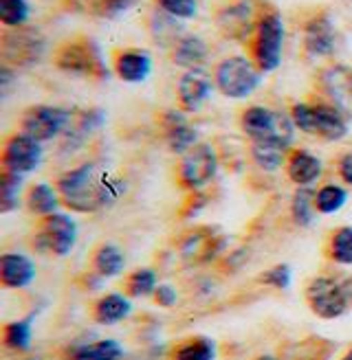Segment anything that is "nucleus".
I'll use <instances>...</instances> for the list:
<instances>
[{
	"label": "nucleus",
	"instance_id": "1",
	"mask_svg": "<svg viewBox=\"0 0 352 360\" xmlns=\"http://www.w3.org/2000/svg\"><path fill=\"white\" fill-rule=\"evenodd\" d=\"M56 187L62 205L73 213H97L119 200L123 183L95 160H88L58 176Z\"/></svg>",
	"mask_w": 352,
	"mask_h": 360
},
{
	"label": "nucleus",
	"instance_id": "2",
	"mask_svg": "<svg viewBox=\"0 0 352 360\" xmlns=\"http://www.w3.org/2000/svg\"><path fill=\"white\" fill-rule=\"evenodd\" d=\"M291 119L295 128L304 134L324 139V141H341L348 136V119L337 105L330 101H317V103H293L291 105Z\"/></svg>",
	"mask_w": 352,
	"mask_h": 360
},
{
	"label": "nucleus",
	"instance_id": "3",
	"mask_svg": "<svg viewBox=\"0 0 352 360\" xmlns=\"http://www.w3.org/2000/svg\"><path fill=\"white\" fill-rule=\"evenodd\" d=\"M240 128L253 141H269L279 143L284 148H293L295 139V123L291 112L273 110L269 105H249L240 112Z\"/></svg>",
	"mask_w": 352,
	"mask_h": 360
},
{
	"label": "nucleus",
	"instance_id": "4",
	"mask_svg": "<svg viewBox=\"0 0 352 360\" xmlns=\"http://www.w3.org/2000/svg\"><path fill=\"white\" fill-rule=\"evenodd\" d=\"M284 18L275 7H269L260 18L258 29L249 42V58L258 64L262 73H273L282 64V53H284Z\"/></svg>",
	"mask_w": 352,
	"mask_h": 360
},
{
	"label": "nucleus",
	"instance_id": "5",
	"mask_svg": "<svg viewBox=\"0 0 352 360\" xmlns=\"http://www.w3.org/2000/svg\"><path fill=\"white\" fill-rule=\"evenodd\" d=\"M271 5L267 0H227L216 9V27L227 40L249 44L260 18Z\"/></svg>",
	"mask_w": 352,
	"mask_h": 360
},
{
	"label": "nucleus",
	"instance_id": "6",
	"mask_svg": "<svg viewBox=\"0 0 352 360\" xmlns=\"http://www.w3.org/2000/svg\"><path fill=\"white\" fill-rule=\"evenodd\" d=\"M264 73L258 64L246 56L222 58L214 68L216 90L227 99H246L251 97L262 84Z\"/></svg>",
	"mask_w": 352,
	"mask_h": 360
},
{
	"label": "nucleus",
	"instance_id": "7",
	"mask_svg": "<svg viewBox=\"0 0 352 360\" xmlns=\"http://www.w3.org/2000/svg\"><path fill=\"white\" fill-rule=\"evenodd\" d=\"M77 244V222L68 213L56 211L38 220L31 233V246L35 253L66 257Z\"/></svg>",
	"mask_w": 352,
	"mask_h": 360
},
{
	"label": "nucleus",
	"instance_id": "8",
	"mask_svg": "<svg viewBox=\"0 0 352 360\" xmlns=\"http://www.w3.org/2000/svg\"><path fill=\"white\" fill-rule=\"evenodd\" d=\"M53 62L60 70L80 77H108L101 51L91 38H68L53 51Z\"/></svg>",
	"mask_w": 352,
	"mask_h": 360
},
{
	"label": "nucleus",
	"instance_id": "9",
	"mask_svg": "<svg viewBox=\"0 0 352 360\" xmlns=\"http://www.w3.org/2000/svg\"><path fill=\"white\" fill-rule=\"evenodd\" d=\"M218 169H220V156L216 148L211 143H199L196 148H191L187 154L181 156L176 176H179V183L183 189L196 193L214 183Z\"/></svg>",
	"mask_w": 352,
	"mask_h": 360
},
{
	"label": "nucleus",
	"instance_id": "10",
	"mask_svg": "<svg viewBox=\"0 0 352 360\" xmlns=\"http://www.w3.org/2000/svg\"><path fill=\"white\" fill-rule=\"evenodd\" d=\"M73 115H75L73 110H66L62 105H49V103L29 105L20 115V132L33 136L40 143L60 139L66 134L70 123H73Z\"/></svg>",
	"mask_w": 352,
	"mask_h": 360
},
{
	"label": "nucleus",
	"instance_id": "11",
	"mask_svg": "<svg viewBox=\"0 0 352 360\" xmlns=\"http://www.w3.org/2000/svg\"><path fill=\"white\" fill-rule=\"evenodd\" d=\"M0 51L7 66H33L38 64L46 53V40L40 31L20 27V29H5Z\"/></svg>",
	"mask_w": 352,
	"mask_h": 360
},
{
	"label": "nucleus",
	"instance_id": "12",
	"mask_svg": "<svg viewBox=\"0 0 352 360\" xmlns=\"http://www.w3.org/2000/svg\"><path fill=\"white\" fill-rule=\"evenodd\" d=\"M306 305L315 316L324 321H334L344 316L350 310V303L346 299L341 281L332 277H315L308 281L304 290Z\"/></svg>",
	"mask_w": 352,
	"mask_h": 360
},
{
	"label": "nucleus",
	"instance_id": "13",
	"mask_svg": "<svg viewBox=\"0 0 352 360\" xmlns=\"http://www.w3.org/2000/svg\"><path fill=\"white\" fill-rule=\"evenodd\" d=\"M44 148L40 141L25 132H13L3 143V154H0V163L5 172L29 176L42 165Z\"/></svg>",
	"mask_w": 352,
	"mask_h": 360
},
{
	"label": "nucleus",
	"instance_id": "14",
	"mask_svg": "<svg viewBox=\"0 0 352 360\" xmlns=\"http://www.w3.org/2000/svg\"><path fill=\"white\" fill-rule=\"evenodd\" d=\"M214 88H216L214 75H209L205 68L185 70V75H181L179 84H176V103H179V110H183L185 115L199 112L211 97V93H214Z\"/></svg>",
	"mask_w": 352,
	"mask_h": 360
},
{
	"label": "nucleus",
	"instance_id": "15",
	"mask_svg": "<svg viewBox=\"0 0 352 360\" xmlns=\"http://www.w3.org/2000/svg\"><path fill=\"white\" fill-rule=\"evenodd\" d=\"M337 49V29L328 11H317L304 25V51L310 58H330Z\"/></svg>",
	"mask_w": 352,
	"mask_h": 360
},
{
	"label": "nucleus",
	"instance_id": "16",
	"mask_svg": "<svg viewBox=\"0 0 352 360\" xmlns=\"http://www.w3.org/2000/svg\"><path fill=\"white\" fill-rule=\"evenodd\" d=\"M161 130L168 150L176 156H183L199 146V132L183 110H165L161 115Z\"/></svg>",
	"mask_w": 352,
	"mask_h": 360
},
{
	"label": "nucleus",
	"instance_id": "17",
	"mask_svg": "<svg viewBox=\"0 0 352 360\" xmlns=\"http://www.w3.org/2000/svg\"><path fill=\"white\" fill-rule=\"evenodd\" d=\"M113 73L126 84H141L152 73V56L144 49H119L113 56Z\"/></svg>",
	"mask_w": 352,
	"mask_h": 360
},
{
	"label": "nucleus",
	"instance_id": "18",
	"mask_svg": "<svg viewBox=\"0 0 352 360\" xmlns=\"http://www.w3.org/2000/svg\"><path fill=\"white\" fill-rule=\"evenodd\" d=\"M38 275L35 264L25 253H5L0 257V283L7 290H23L29 288Z\"/></svg>",
	"mask_w": 352,
	"mask_h": 360
},
{
	"label": "nucleus",
	"instance_id": "19",
	"mask_svg": "<svg viewBox=\"0 0 352 360\" xmlns=\"http://www.w3.org/2000/svg\"><path fill=\"white\" fill-rule=\"evenodd\" d=\"M287 176L293 185L297 187H313L324 174V163L320 156H315L308 150H297L293 148L289 152V160L284 167Z\"/></svg>",
	"mask_w": 352,
	"mask_h": 360
},
{
	"label": "nucleus",
	"instance_id": "20",
	"mask_svg": "<svg viewBox=\"0 0 352 360\" xmlns=\"http://www.w3.org/2000/svg\"><path fill=\"white\" fill-rule=\"evenodd\" d=\"M322 88L330 97V103L337 105L348 117L352 115V70L346 66H330L322 73Z\"/></svg>",
	"mask_w": 352,
	"mask_h": 360
},
{
	"label": "nucleus",
	"instance_id": "21",
	"mask_svg": "<svg viewBox=\"0 0 352 360\" xmlns=\"http://www.w3.org/2000/svg\"><path fill=\"white\" fill-rule=\"evenodd\" d=\"M207 56H209V46H207V42L201 38V35L185 33L170 46L172 64L181 66L185 70L203 68V64L207 62Z\"/></svg>",
	"mask_w": 352,
	"mask_h": 360
},
{
	"label": "nucleus",
	"instance_id": "22",
	"mask_svg": "<svg viewBox=\"0 0 352 360\" xmlns=\"http://www.w3.org/2000/svg\"><path fill=\"white\" fill-rule=\"evenodd\" d=\"M91 314L99 326H117L132 314V299L126 292H108L93 303Z\"/></svg>",
	"mask_w": 352,
	"mask_h": 360
},
{
	"label": "nucleus",
	"instance_id": "23",
	"mask_svg": "<svg viewBox=\"0 0 352 360\" xmlns=\"http://www.w3.org/2000/svg\"><path fill=\"white\" fill-rule=\"evenodd\" d=\"M293 148H284V146H279V143L253 141L251 148H249V156H251V163L260 172L275 174L282 167H287V160H289V152Z\"/></svg>",
	"mask_w": 352,
	"mask_h": 360
},
{
	"label": "nucleus",
	"instance_id": "24",
	"mask_svg": "<svg viewBox=\"0 0 352 360\" xmlns=\"http://www.w3.org/2000/svg\"><path fill=\"white\" fill-rule=\"evenodd\" d=\"M68 11L93 18H119L130 11L139 0H62Z\"/></svg>",
	"mask_w": 352,
	"mask_h": 360
},
{
	"label": "nucleus",
	"instance_id": "25",
	"mask_svg": "<svg viewBox=\"0 0 352 360\" xmlns=\"http://www.w3.org/2000/svg\"><path fill=\"white\" fill-rule=\"evenodd\" d=\"M25 205H27L29 213L38 215V218H44V215H51V213L60 211L62 195H60L56 185L35 183V185L29 187V191L25 195Z\"/></svg>",
	"mask_w": 352,
	"mask_h": 360
},
{
	"label": "nucleus",
	"instance_id": "26",
	"mask_svg": "<svg viewBox=\"0 0 352 360\" xmlns=\"http://www.w3.org/2000/svg\"><path fill=\"white\" fill-rule=\"evenodd\" d=\"M126 268V255L117 244L111 242H103L95 248V253L91 257V270L103 279H113L119 277Z\"/></svg>",
	"mask_w": 352,
	"mask_h": 360
},
{
	"label": "nucleus",
	"instance_id": "27",
	"mask_svg": "<svg viewBox=\"0 0 352 360\" xmlns=\"http://www.w3.org/2000/svg\"><path fill=\"white\" fill-rule=\"evenodd\" d=\"M126 349L115 338H99L93 343H82L68 352L70 360H123Z\"/></svg>",
	"mask_w": 352,
	"mask_h": 360
},
{
	"label": "nucleus",
	"instance_id": "28",
	"mask_svg": "<svg viewBox=\"0 0 352 360\" xmlns=\"http://www.w3.org/2000/svg\"><path fill=\"white\" fill-rule=\"evenodd\" d=\"M218 345L207 336H191L170 352V360H216Z\"/></svg>",
	"mask_w": 352,
	"mask_h": 360
},
{
	"label": "nucleus",
	"instance_id": "29",
	"mask_svg": "<svg viewBox=\"0 0 352 360\" xmlns=\"http://www.w3.org/2000/svg\"><path fill=\"white\" fill-rule=\"evenodd\" d=\"M326 257L337 266H352V226L344 224L330 231L324 246Z\"/></svg>",
	"mask_w": 352,
	"mask_h": 360
},
{
	"label": "nucleus",
	"instance_id": "30",
	"mask_svg": "<svg viewBox=\"0 0 352 360\" xmlns=\"http://www.w3.org/2000/svg\"><path fill=\"white\" fill-rule=\"evenodd\" d=\"M103 123H106V115L101 108H86V110L73 115V123H70V128L66 130L64 136H70L73 143H82L93 132H97Z\"/></svg>",
	"mask_w": 352,
	"mask_h": 360
},
{
	"label": "nucleus",
	"instance_id": "31",
	"mask_svg": "<svg viewBox=\"0 0 352 360\" xmlns=\"http://www.w3.org/2000/svg\"><path fill=\"white\" fill-rule=\"evenodd\" d=\"M291 218L299 229L310 226L320 213L315 207V189L313 187H297V191L291 198Z\"/></svg>",
	"mask_w": 352,
	"mask_h": 360
},
{
	"label": "nucleus",
	"instance_id": "32",
	"mask_svg": "<svg viewBox=\"0 0 352 360\" xmlns=\"http://www.w3.org/2000/svg\"><path fill=\"white\" fill-rule=\"evenodd\" d=\"M3 343L13 352H29L33 343V314L7 323L3 328Z\"/></svg>",
	"mask_w": 352,
	"mask_h": 360
},
{
	"label": "nucleus",
	"instance_id": "33",
	"mask_svg": "<svg viewBox=\"0 0 352 360\" xmlns=\"http://www.w3.org/2000/svg\"><path fill=\"white\" fill-rule=\"evenodd\" d=\"M150 35H152V40L156 44L172 46L185 33H183L181 20H176V18H172V15H168V13L156 9L150 15Z\"/></svg>",
	"mask_w": 352,
	"mask_h": 360
},
{
	"label": "nucleus",
	"instance_id": "34",
	"mask_svg": "<svg viewBox=\"0 0 352 360\" xmlns=\"http://www.w3.org/2000/svg\"><path fill=\"white\" fill-rule=\"evenodd\" d=\"M158 288V275L152 268H137L126 277V283H123V292H126L130 299H148L154 297Z\"/></svg>",
	"mask_w": 352,
	"mask_h": 360
},
{
	"label": "nucleus",
	"instance_id": "35",
	"mask_svg": "<svg viewBox=\"0 0 352 360\" xmlns=\"http://www.w3.org/2000/svg\"><path fill=\"white\" fill-rule=\"evenodd\" d=\"M348 189L339 183H326L315 191V207L320 215H332L346 207Z\"/></svg>",
	"mask_w": 352,
	"mask_h": 360
},
{
	"label": "nucleus",
	"instance_id": "36",
	"mask_svg": "<svg viewBox=\"0 0 352 360\" xmlns=\"http://www.w3.org/2000/svg\"><path fill=\"white\" fill-rule=\"evenodd\" d=\"M23 185H25V176L3 169V174H0V213H9L20 207Z\"/></svg>",
	"mask_w": 352,
	"mask_h": 360
},
{
	"label": "nucleus",
	"instance_id": "37",
	"mask_svg": "<svg viewBox=\"0 0 352 360\" xmlns=\"http://www.w3.org/2000/svg\"><path fill=\"white\" fill-rule=\"evenodd\" d=\"M31 18L29 0H0V22L5 29L27 27Z\"/></svg>",
	"mask_w": 352,
	"mask_h": 360
},
{
	"label": "nucleus",
	"instance_id": "38",
	"mask_svg": "<svg viewBox=\"0 0 352 360\" xmlns=\"http://www.w3.org/2000/svg\"><path fill=\"white\" fill-rule=\"evenodd\" d=\"M154 7L176 20H191L199 13V0H154Z\"/></svg>",
	"mask_w": 352,
	"mask_h": 360
},
{
	"label": "nucleus",
	"instance_id": "39",
	"mask_svg": "<svg viewBox=\"0 0 352 360\" xmlns=\"http://www.w3.org/2000/svg\"><path fill=\"white\" fill-rule=\"evenodd\" d=\"M258 281H262L269 288H275V290H289L293 283V270L287 264H277V266L267 268L264 273H260Z\"/></svg>",
	"mask_w": 352,
	"mask_h": 360
},
{
	"label": "nucleus",
	"instance_id": "40",
	"mask_svg": "<svg viewBox=\"0 0 352 360\" xmlns=\"http://www.w3.org/2000/svg\"><path fill=\"white\" fill-rule=\"evenodd\" d=\"M152 299L158 308H174L176 301H179V292H176L174 285H170V283H158Z\"/></svg>",
	"mask_w": 352,
	"mask_h": 360
},
{
	"label": "nucleus",
	"instance_id": "41",
	"mask_svg": "<svg viewBox=\"0 0 352 360\" xmlns=\"http://www.w3.org/2000/svg\"><path fill=\"white\" fill-rule=\"evenodd\" d=\"M337 176L344 185L352 187V150L346 152L344 156H339L337 160Z\"/></svg>",
	"mask_w": 352,
	"mask_h": 360
},
{
	"label": "nucleus",
	"instance_id": "42",
	"mask_svg": "<svg viewBox=\"0 0 352 360\" xmlns=\"http://www.w3.org/2000/svg\"><path fill=\"white\" fill-rule=\"evenodd\" d=\"M341 285H344V292H346V299H348V303H350V308H352V277H346V279L341 281Z\"/></svg>",
	"mask_w": 352,
	"mask_h": 360
},
{
	"label": "nucleus",
	"instance_id": "43",
	"mask_svg": "<svg viewBox=\"0 0 352 360\" xmlns=\"http://www.w3.org/2000/svg\"><path fill=\"white\" fill-rule=\"evenodd\" d=\"M256 360H282V358H277V356H271V354H264V356H258Z\"/></svg>",
	"mask_w": 352,
	"mask_h": 360
},
{
	"label": "nucleus",
	"instance_id": "44",
	"mask_svg": "<svg viewBox=\"0 0 352 360\" xmlns=\"http://www.w3.org/2000/svg\"><path fill=\"white\" fill-rule=\"evenodd\" d=\"M341 360H352V347H350V349H348V354H346V356H344V358H341Z\"/></svg>",
	"mask_w": 352,
	"mask_h": 360
}]
</instances>
